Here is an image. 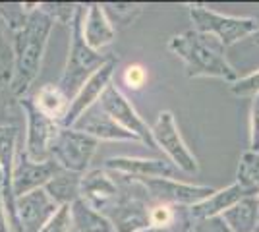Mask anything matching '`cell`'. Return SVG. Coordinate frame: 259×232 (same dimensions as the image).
<instances>
[{"label":"cell","instance_id":"cell-31","mask_svg":"<svg viewBox=\"0 0 259 232\" xmlns=\"http://www.w3.org/2000/svg\"><path fill=\"white\" fill-rule=\"evenodd\" d=\"M147 81V72L141 64H132L124 70V83L128 85L130 89H141Z\"/></svg>","mask_w":259,"mask_h":232},{"label":"cell","instance_id":"cell-36","mask_svg":"<svg viewBox=\"0 0 259 232\" xmlns=\"http://www.w3.org/2000/svg\"><path fill=\"white\" fill-rule=\"evenodd\" d=\"M143 232H170V230H161V228H149V230H143Z\"/></svg>","mask_w":259,"mask_h":232},{"label":"cell","instance_id":"cell-17","mask_svg":"<svg viewBox=\"0 0 259 232\" xmlns=\"http://www.w3.org/2000/svg\"><path fill=\"white\" fill-rule=\"evenodd\" d=\"M18 128L16 126H6L0 124V170H2V198L6 201V209L8 215L14 207V194H12V174H14V166L18 159Z\"/></svg>","mask_w":259,"mask_h":232},{"label":"cell","instance_id":"cell-33","mask_svg":"<svg viewBox=\"0 0 259 232\" xmlns=\"http://www.w3.org/2000/svg\"><path fill=\"white\" fill-rule=\"evenodd\" d=\"M10 215L6 209V201L2 198V192H0V232H10Z\"/></svg>","mask_w":259,"mask_h":232},{"label":"cell","instance_id":"cell-30","mask_svg":"<svg viewBox=\"0 0 259 232\" xmlns=\"http://www.w3.org/2000/svg\"><path fill=\"white\" fill-rule=\"evenodd\" d=\"M249 151L259 153V95L253 97L249 107Z\"/></svg>","mask_w":259,"mask_h":232},{"label":"cell","instance_id":"cell-16","mask_svg":"<svg viewBox=\"0 0 259 232\" xmlns=\"http://www.w3.org/2000/svg\"><path fill=\"white\" fill-rule=\"evenodd\" d=\"M246 196H255L249 194L248 190L244 188L242 184H230L227 188L215 190L213 196H209L207 199L195 203L192 207H188V217L190 222L201 221V219H209V217H221L225 211H228L232 205H236L240 199H244Z\"/></svg>","mask_w":259,"mask_h":232},{"label":"cell","instance_id":"cell-20","mask_svg":"<svg viewBox=\"0 0 259 232\" xmlns=\"http://www.w3.org/2000/svg\"><path fill=\"white\" fill-rule=\"evenodd\" d=\"M81 176L83 174L60 168L53 176V180L45 186V190L54 199V203L58 207L72 205V203H76L77 199L81 198Z\"/></svg>","mask_w":259,"mask_h":232},{"label":"cell","instance_id":"cell-34","mask_svg":"<svg viewBox=\"0 0 259 232\" xmlns=\"http://www.w3.org/2000/svg\"><path fill=\"white\" fill-rule=\"evenodd\" d=\"M12 81V70H2L0 72V91L6 87V85H10Z\"/></svg>","mask_w":259,"mask_h":232},{"label":"cell","instance_id":"cell-4","mask_svg":"<svg viewBox=\"0 0 259 232\" xmlns=\"http://www.w3.org/2000/svg\"><path fill=\"white\" fill-rule=\"evenodd\" d=\"M190 20L195 31L215 37L225 47H232L238 41L251 37L259 29V22L255 18L219 14L203 4H190Z\"/></svg>","mask_w":259,"mask_h":232},{"label":"cell","instance_id":"cell-10","mask_svg":"<svg viewBox=\"0 0 259 232\" xmlns=\"http://www.w3.org/2000/svg\"><path fill=\"white\" fill-rule=\"evenodd\" d=\"M101 109L107 112L114 122H118L124 130L132 132L134 135L140 137L141 144L149 145L151 149H157L155 140H153L151 126H147V122L140 116V112L136 111V107L128 101V97L120 91L116 85H108L107 91L103 93V97L99 101Z\"/></svg>","mask_w":259,"mask_h":232},{"label":"cell","instance_id":"cell-5","mask_svg":"<svg viewBox=\"0 0 259 232\" xmlns=\"http://www.w3.org/2000/svg\"><path fill=\"white\" fill-rule=\"evenodd\" d=\"M20 107L25 114V155L35 163L53 161V147L62 124L39 111L31 97H22Z\"/></svg>","mask_w":259,"mask_h":232},{"label":"cell","instance_id":"cell-23","mask_svg":"<svg viewBox=\"0 0 259 232\" xmlns=\"http://www.w3.org/2000/svg\"><path fill=\"white\" fill-rule=\"evenodd\" d=\"M236 182L242 184L249 194L259 196V153H246L240 157L236 170Z\"/></svg>","mask_w":259,"mask_h":232},{"label":"cell","instance_id":"cell-15","mask_svg":"<svg viewBox=\"0 0 259 232\" xmlns=\"http://www.w3.org/2000/svg\"><path fill=\"white\" fill-rule=\"evenodd\" d=\"M72 128L85 132L87 135L95 137L99 142H140L138 135L124 130L118 122L112 120L107 112L101 109L99 103L95 107H91Z\"/></svg>","mask_w":259,"mask_h":232},{"label":"cell","instance_id":"cell-11","mask_svg":"<svg viewBox=\"0 0 259 232\" xmlns=\"http://www.w3.org/2000/svg\"><path fill=\"white\" fill-rule=\"evenodd\" d=\"M116 64H118V58L112 56L107 64H103V66L99 68L97 72L81 85V89L76 93V97L70 101V109L66 112V118L62 120V128H72L91 107H95L99 101H101L103 93H105L107 87L110 85V79L114 76Z\"/></svg>","mask_w":259,"mask_h":232},{"label":"cell","instance_id":"cell-6","mask_svg":"<svg viewBox=\"0 0 259 232\" xmlns=\"http://www.w3.org/2000/svg\"><path fill=\"white\" fill-rule=\"evenodd\" d=\"M130 178V176H128ZM145 190L147 199L153 203H162L170 207H192L215 194L211 186L188 184L178 178H132Z\"/></svg>","mask_w":259,"mask_h":232},{"label":"cell","instance_id":"cell-38","mask_svg":"<svg viewBox=\"0 0 259 232\" xmlns=\"http://www.w3.org/2000/svg\"><path fill=\"white\" fill-rule=\"evenodd\" d=\"M255 232H259V224H257V228H255Z\"/></svg>","mask_w":259,"mask_h":232},{"label":"cell","instance_id":"cell-35","mask_svg":"<svg viewBox=\"0 0 259 232\" xmlns=\"http://www.w3.org/2000/svg\"><path fill=\"white\" fill-rule=\"evenodd\" d=\"M251 43L255 44V47H259V29L253 35H251Z\"/></svg>","mask_w":259,"mask_h":232},{"label":"cell","instance_id":"cell-12","mask_svg":"<svg viewBox=\"0 0 259 232\" xmlns=\"http://www.w3.org/2000/svg\"><path fill=\"white\" fill-rule=\"evenodd\" d=\"M122 190L116 176L103 168H93L87 170L85 174L81 176V198L89 207L107 213L110 207H114L118 203Z\"/></svg>","mask_w":259,"mask_h":232},{"label":"cell","instance_id":"cell-1","mask_svg":"<svg viewBox=\"0 0 259 232\" xmlns=\"http://www.w3.org/2000/svg\"><path fill=\"white\" fill-rule=\"evenodd\" d=\"M54 22L45 14L39 4L27 18L22 29L12 33V93L22 99L41 72L45 49L53 31Z\"/></svg>","mask_w":259,"mask_h":232},{"label":"cell","instance_id":"cell-32","mask_svg":"<svg viewBox=\"0 0 259 232\" xmlns=\"http://www.w3.org/2000/svg\"><path fill=\"white\" fill-rule=\"evenodd\" d=\"M8 27L6 23L0 20V60H4L6 56L12 58V43H8Z\"/></svg>","mask_w":259,"mask_h":232},{"label":"cell","instance_id":"cell-27","mask_svg":"<svg viewBox=\"0 0 259 232\" xmlns=\"http://www.w3.org/2000/svg\"><path fill=\"white\" fill-rule=\"evenodd\" d=\"M41 232H76L74 217H72V207L62 205L60 209L54 213V217L45 224Z\"/></svg>","mask_w":259,"mask_h":232},{"label":"cell","instance_id":"cell-8","mask_svg":"<svg viewBox=\"0 0 259 232\" xmlns=\"http://www.w3.org/2000/svg\"><path fill=\"white\" fill-rule=\"evenodd\" d=\"M97 147L99 140L85 132H79L76 128H62L53 147V159L64 170L85 174Z\"/></svg>","mask_w":259,"mask_h":232},{"label":"cell","instance_id":"cell-18","mask_svg":"<svg viewBox=\"0 0 259 232\" xmlns=\"http://www.w3.org/2000/svg\"><path fill=\"white\" fill-rule=\"evenodd\" d=\"M83 39L93 51H103L114 43L116 29L108 20L103 4H87L83 14Z\"/></svg>","mask_w":259,"mask_h":232},{"label":"cell","instance_id":"cell-19","mask_svg":"<svg viewBox=\"0 0 259 232\" xmlns=\"http://www.w3.org/2000/svg\"><path fill=\"white\" fill-rule=\"evenodd\" d=\"M221 217L232 232H255L259 224V196H246Z\"/></svg>","mask_w":259,"mask_h":232},{"label":"cell","instance_id":"cell-24","mask_svg":"<svg viewBox=\"0 0 259 232\" xmlns=\"http://www.w3.org/2000/svg\"><path fill=\"white\" fill-rule=\"evenodd\" d=\"M103 8L107 12L110 23L114 25V29H124L132 25L143 10L140 4H130V2H107L103 4Z\"/></svg>","mask_w":259,"mask_h":232},{"label":"cell","instance_id":"cell-13","mask_svg":"<svg viewBox=\"0 0 259 232\" xmlns=\"http://www.w3.org/2000/svg\"><path fill=\"white\" fill-rule=\"evenodd\" d=\"M58 170H60V165L54 159L53 161H45V163H35L22 149L18 153L14 174H12V194H14V199L20 198V196H25L29 192H35V190L39 188H45Z\"/></svg>","mask_w":259,"mask_h":232},{"label":"cell","instance_id":"cell-29","mask_svg":"<svg viewBox=\"0 0 259 232\" xmlns=\"http://www.w3.org/2000/svg\"><path fill=\"white\" fill-rule=\"evenodd\" d=\"M184 232H232V228L223 217H209V219L190 222Z\"/></svg>","mask_w":259,"mask_h":232},{"label":"cell","instance_id":"cell-26","mask_svg":"<svg viewBox=\"0 0 259 232\" xmlns=\"http://www.w3.org/2000/svg\"><path fill=\"white\" fill-rule=\"evenodd\" d=\"M149 219H151V228L172 230L174 222H176V207L153 203L151 209H149Z\"/></svg>","mask_w":259,"mask_h":232},{"label":"cell","instance_id":"cell-7","mask_svg":"<svg viewBox=\"0 0 259 232\" xmlns=\"http://www.w3.org/2000/svg\"><path fill=\"white\" fill-rule=\"evenodd\" d=\"M153 140L157 149H161L166 155L168 161H172L174 165L180 168V172L194 174L199 170V161L192 153V149L184 142L182 133L178 130L176 118L170 111H161L155 124L151 126Z\"/></svg>","mask_w":259,"mask_h":232},{"label":"cell","instance_id":"cell-37","mask_svg":"<svg viewBox=\"0 0 259 232\" xmlns=\"http://www.w3.org/2000/svg\"><path fill=\"white\" fill-rule=\"evenodd\" d=\"M0 186H2V170H0Z\"/></svg>","mask_w":259,"mask_h":232},{"label":"cell","instance_id":"cell-28","mask_svg":"<svg viewBox=\"0 0 259 232\" xmlns=\"http://www.w3.org/2000/svg\"><path fill=\"white\" fill-rule=\"evenodd\" d=\"M230 91L236 97H251L253 99L255 95H259V70H255L249 76L238 77V81L230 85Z\"/></svg>","mask_w":259,"mask_h":232},{"label":"cell","instance_id":"cell-3","mask_svg":"<svg viewBox=\"0 0 259 232\" xmlns=\"http://www.w3.org/2000/svg\"><path fill=\"white\" fill-rule=\"evenodd\" d=\"M83 14L85 6L79 4V10L76 14V20L70 25V51L66 60L64 72L58 81V87L66 93V97L72 101L76 93L81 89L89 77L97 72L103 64H107L112 56L101 55L99 51H93L83 39Z\"/></svg>","mask_w":259,"mask_h":232},{"label":"cell","instance_id":"cell-2","mask_svg":"<svg viewBox=\"0 0 259 232\" xmlns=\"http://www.w3.org/2000/svg\"><path fill=\"white\" fill-rule=\"evenodd\" d=\"M225 44L211 35L188 29L168 39V51L176 55L188 70V77H217L230 85L238 81L234 66L225 55Z\"/></svg>","mask_w":259,"mask_h":232},{"label":"cell","instance_id":"cell-21","mask_svg":"<svg viewBox=\"0 0 259 232\" xmlns=\"http://www.w3.org/2000/svg\"><path fill=\"white\" fill-rule=\"evenodd\" d=\"M31 99L39 111L54 118V120H58L60 124L66 118V112L70 109V99L66 97V93L58 85H53V83L43 85Z\"/></svg>","mask_w":259,"mask_h":232},{"label":"cell","instance_id":"cell-22","mask_svg":"<svg viewBox=\"0 0 259 232\" xmlns=\"http://www.w3.org/2000/svg\"><path fill=\"white\" fill-rule=\"evenodd\" d=\"M70 207H72L76 232H116L107 215L89 207L83 199H77Z\"/></svg>","mask_w":259,"mask_h":232},{"label":"cell","instance_id":"cell-25","mask_svg":"<svg viewBox=\"0 0 259 232\" xmlns=\"http://www.w3.org/2000/svg\"><path fill=\"white\" fill-rule=\"evenodd\" d=\"M39 8H41L54 23L72 25L74 20H76L77 10H79V4H74V2H41Z\"/></svg>","mask_w":259,"mask_h":232},{"label":"cell","instance_id":"cell-14","mask_svg":"<svg viewBox=\"0 0 259 232\" xmlns=\"http://www.w3.org/2000/svg\"><path fill=\"white\" fill-rule=\"evenodd\" d=\"M105 168L114 174L130 178H178L180 174V168L166 157H110L105 161Z\"/></svg>","mask_w":259,"mask_h":232},{"label":"cell","instance_id":"cell-9","mask_svg":"<svg viewBox=\"0 0 259 232\" xmlns=\"http://www.w3.org/2000/svg\"><path fill=\"white\" fill-rule=\"evenodd\" d=\"M58 209L60 207L47 194V190L39 188L14 199L10 221L18 232H41Z\"/></svg>","mask_w":259,"mask_h":232}]
</instances>
